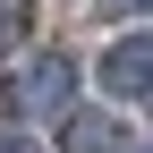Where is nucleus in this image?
<instances>
[{"label": "nucleus", "instance_id": "4", "mask_svg": "<svg viewBox=\"0 0 153 153\" xmlns=\"http://www.w3.org/2000/svg\"><path fill=\"white\" fill-rule=\"evenodd\" d=\"M17 34H26V0H0V51H9Z\"/></svg>", "mask_w": 153, "mask_h": 153}, {"label": "nucleus", "instance_id": "1", "mask_svg": "<svg viewBox=\"0 0 153 153\" xmlns=\"http://www.w3.org/2000/svg\"><path fill=\"white\" fill-rule=\"evenodd\" d=\"M68 102H76V68L60 60V51H43V60H26L17 68V85H9V111L17 119H68Z\"/></svg>", "mask_w": 153, "mask_h": 153}, {"label": "nucleus", "instance_id": "3", "mask_svg": "<svg viewBox=\"0 0 153 153\" xmlns=\"http://www.w3.org/2000/svg\"><path fill=\"white\" fill-rule=\"evenodd\" d=\"M60 153H128V128H119V119H102V111H76Z\"/></svg>", "mask_w": 153, "mask_h": 153}, {"label": "nucleus", "instance_id": "5", "mask_svg": "<svg viewBox=\"0 0 153 153\" xmlns=\"http://www.w3.org/2000/svg\"><path fill=\"white\" fill-rule=\"evenodd\" d=\"M102 9H111V17H119V9H145V0H102Z\"/></svg>", "mask_w": 153, "mask_h": 153}, {"label": "nucleus", "instance_id": "2", "mask_svg": "<svg viewBox=\"0 0 153 153\" xmlns=\"http://www.w3.org/2000/svg\"><path fill=\"white\" fill-rule=\"evenodd\" d=\"M102 94L111 102H145L153 94V34H128V43L102 51Z\"/></svg>", "mask_w": 153, "mask_h": 153}, {"label": "nucleus", "instance_id": "6", "mask_svg": "<svg viewBox=\"0 0 153 153\" xmlns=\"http://www.w3.org/2000/svg\"><path fill=\"white\" fill-rule=\"evenodd\" d=\"M0 153H34V145H17V136H0Z\"/></svg>", "mask_w": 153, "mask_h": 153}]
</instances>
